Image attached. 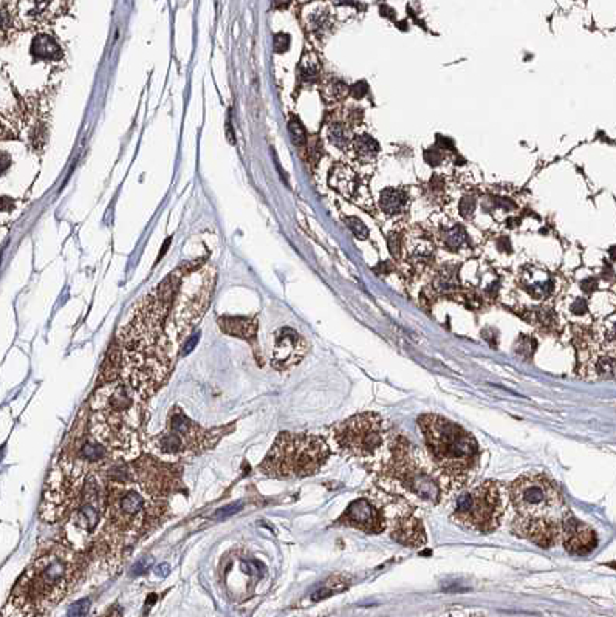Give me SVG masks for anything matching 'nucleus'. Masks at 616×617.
Returning <instances> with one entry per match:
<instances>
[{"instance_id": "nucleus-50", "label": "nucleus", "mask_w": 616, "mask_h": 617, "mask_svg": "<svg viewBox=\"0 0 616 617\" xmlns=\"http://www.w3.org/2000/svg\"><path fill=\"white\" fill-rule=\"evenodd\" d=\"M171 240H172V239H167V240H166V243H164V246H163V249H161V252H160V257H158V259H161V257H163V254H164V252H166V249H167V246H169V243H171Z\"/></svg>"}, {"instance_id": "nucleus-31", "label": "nucleus", "mask_w": 616, "mask_h": 617, "mask_svg": "<svg viewBox=\"0 0 616 617\" xmlns=\"http://www.w3.org/2000/svg\"><path fill=\"white\" fill-rule=\"evenodd\" d=\"M598 336H599V344L602 347L616 350V317L607 321L604 325L601 327V332Z\"/></svg>"}, {"instance_id": "nucleus-11", "label": "nucleus", "mask_w": 616, "mask_h": 617, "mask_svg": "<svg viewBox=\"0 0 616 617\" xmlns=\"http://www.w3.org/2000/svg\"><path fill=\"white\" fill-rule=\"evenodd\" d=\"M509 497L516 510L522 515L559 520L564 512L561 492L540 473H527L516 479L509 490Z\"/></svg>"}, {"instance_id": "nucleus-32", "label": "nucleus", "mask_w": 616, "mask_h": 617, "mask_svg": "<svg viewBox=\"0 0 616 617\" xmlns=\"http://www.w3.org/2000/svg\"><path fill=\"white\" fill-rule=\"evenodd\" d=\"M434 255V246L427 241H418L416 245L409 251V257L412 259L415 263H427Z\"/></svg>"}, {"instance_id": "nucleus-47", "label": "nucleus", "mask_w": 616, "mask_h": 617, "mask_svg": "<svg viewBox=\"0 0 616 617\" xmlns=\"http://www.w3.org/2000/svg\"><path fill=\"white\" fill-rule=\"evenodd\" d=\"M497 248H499L500 251L509 252V251H511V241H509V239H507V237H502V239L499 240V245H497Z\"/></svg>"}, {"instance_id": "nucleus-43", "label": "nucleus", "mask_w": 616, "mask_h": 617, "mask_svg": "<svg viewBox=\"0 0 616 617\" xmlns=\"http://www.w3.org/2000/svg\"><path fill=\"white\" fill-rule=\"evenodd\" d=\"M153 563V560H152V557H145V559H141L140 562H136L135 563V566H134V571H132V574L134 576H140V574H142V572H146V570L149 568V566H151Z\"/></svg>"}, {"instance_id": "nucleus-28", "label": "nucleus", "mask_w": 616, "mask_h": 617, "mask_svg": "<svg viewBox=\"0 0 616 617\" xmlns=\"http://www.w3.org/2000/svg\"><path fill=\"white\" fill-rule=\"evenodd\" d=\"M441 240H443L445 246H447L449 249H460L466 241H468V235H466V230L463 226L456 224V226H452L451 229L443 230Z\"/></svg>"}, {"instance_id": "nucleus-9", "label": "nucleus", "mask_w": 616, "mask_h": 617, "mask_svg": "<svg viewBox=\"0 0 616 617\" xmlns=\"http://www.w3.org/2000/svg\"><path fill=\"white\" fill-rule=\"evenodd\" d=\"M146 400L126 381L101 384L92 398V416L114 429L136 430L141 422L142 402Z\"/></svg>"}, {"instance_id": "nucleus-37", "label": "nucleus", "mask_w": 616, "mask_h": 617, "mask_svg": "<svg viewBox=\"0 0 616 617\" xmlns=\"http://www.w3.org/2000/svg\"><path fill=\"white\" fill-rule=\"evenodd\" d=\"M476 210V198L472 195H465L460 202V214L465 218H469L471 215H474Z\"/></svg>"}, {"instance_id": "nucleus-27", "label": "nucleus", "mask_w": 616, "mask_h": 617, "mask_svg": "<svg viewBox=\"0 0 616 617\" xmlns=\"http://www.w3.org/2000/svg\"><path fill=\"white\" fill-rule=\"evenodd\" d=\"M348 93H350V87L341 79H330L322 85V96L328 102L341 101V99H344Z\"/></svg>"}, {"instance_id": "nucleus-38", "label": "nucleus", "mask_w": 616, "mask_h": 617, "mask_svg": "<svg viewBox=\"0 0 616 617\" xmlns=\"http://www.w3.org/2000/svg\"><path fill=\"white\" fill-rule=\"evenodd\" d=\"M570 313H571V316H575V317L586 316L588 313L587 302L584 301V299H575L573 303L570 305Z\"/></svg>"}, {"instance_id": "nucleus-5", "label": "nucleus", "mask_w": 616, "mask_h": 617, "mask_svg": "<svg viewBox=\"0 0 616 617\" xmlns=\"http://www.w3.org/2000/svg\"><path fill=\"white\" fill-rule=\"evenodd\" d=\"M328 457L330 447L321 436L282 432L259 470L270 478H306L319 472Z\"/></svg>"}, {"instance_id": "nucleus-19", "label": "nucleus", "mask_w": 616, "mask_h": 617, "mask_svg": "<svg viewBox=\"0 0 616 617\" xmlns=\"http://www.w3.org/2000/svg\"><path fill=\"white\" fill-rule=\"evenodd\" d=\"M520 285L534 299H545L553 292V280L544 271L528 270L520 279Z\"/></svg>"}, {"instance_id": "nucleus-25", "label": "nucleus", "mask_w": 616, "mask_h": 617, "mask_svg": "<svg viewBox=\"0 0 616 617\" xmlns=\"http://www.w3.org/2000/svg\"><path fill=\"white\" fill-rule=\"evenodd\" d=\"M434 290L438 292V294H447V292H452L458 288V276H457V268L454 266H445L437 272L435 276L434 282H432Z\"/></svg>"}, {"instance_id": "nucleus-40", "label": "nucleus", "mask_w": 616, "mask_h": 617, "mask_svg": "<svg viewBox=\"0 0 616 617\" xmlns=\"http://www.w3.org/2000/svg\"><path fill=\"white\" fill-rule=\"evenodd\" d=\"M198 340H200V333H194L191 338L186 339L183 347H182V356H188V354L197 347Z\"/></svg>"}, {"instance_id": "nucleus-30", "label": "nucleus", "mask_w": 616, "mask_h": 617, "mask_svg": "<svg viewBox=\"0 0 616 617\" xmlns=\"http://www.w3.org/2000/svg\"><path fill=\"white\" fill-rule=\"evenodd\" d=\"M17 5L19 0H2V28H3V39L12 25L17 21Z\"/></svg>"}, {"instance_id": "nucleus-39", "label": "nucleus", "mask_w": 616, "mask_h": 617, "mask_svg": "<svg viewBox=\"0 0 616 617\" xmlns=\"http://www.w3.org/2000/svg\"><path fill=\"white\" fill-rule=\"evenodd\" d=\"M89 607H90V600L89 599H83L76 603H73L68 609V616H85L89 613Z\"/></svg>"}, {"instance_id": "nucleus-15", "label": "nucleus", "mask_w": 616, "mask_h": 617, "mask_svg": "<svg viewBox=\"0 0 616 617\" xmlns=\"http://www.w3.org/2000/svg\"><path fill=\"white\" fill-rule=\"evenodd\" d=\"M561 540L565 550L576 556L588 554L598 545L593 529L576 520L575 517H567L561 521Z\"/></svg>"}, {"instance_id": "nucleus-7", "label": "nucleus", "mask_w": 616, "mask_h": 617, "mask_svg": "<svg viewBox=\"0 0 616 617\" xmlns=\"http://www.w3.org/2000/svg\"><path fill=\"white\" fill-rule=\"evenodd\" d=\"M222 432V429L208 430L200 427L189 420L182 409L176 407L167 418L166 429L149 441L147 451L153 457L164 461L186 458L214 446L223 435Z\"/></svg>"}, {"instance_id": "nucleus-45", "label": "nucleus", "mask_w": 616, "mask_h": 617, "mask_svg": "<svg viewBox=\"0 0 616 617\" xmlns=\"http://www.w3.org/2000/svg\"><path fill=\"white\" fill-rule=\"evenodd\" d=\"M387 240H389V251L394 255L400 254V237L396 234H390Z\"/></svg>"}, {"instance_id": "nucleus-33", "label": "nucleus", "mask_w": 616, "mask_h": 617, "mask_svg": "<svg viewBox=\"0 0 616 617\" xmlns=\"http://www.w3.org/2000/svg\"><path fill=\"white\" fill-rule=\"evenodd\" d=\"M288 132L291 136V141L295 142V146H306L307 144V132L304 124L299 121V118L291 116L288 121Z\"/></svg>"}, {"instance_id": "nucleus-36", "label": "nucleus", "mask_w": 616, "mask_h": 617, "mask_svg": "<svg viewBox=\"0 0 616 617\" xmlns=\"http://www.w3.org/2000/svg\"><path fill=\"white\" fill-rule=\"evenodd\" d=\"M291 37L287 33H277L273 37V48L276 53H285L290 48Z\"/></svg>"}, {"instance_id": "nucleus-42", "label": "nucleus", "mask_w": 616, "mask_h": 617, "mask_svg": "<svg viewBox=\"0 0 616 617\" xmlns=\"http://www.w3.org/2000/svg\"><path fill=\"white\" fill-rule=\"evenodd\" d=\"M425 160L431 166H438L441 163V160H443V157H441V153L434 147V149H429V151H426Z\"/></svg>"}, {"instance_id": "nucleus-29", "label": "nucleus", "mask_w": 616, "mask_h": 617, "mask_svg": "<svg viewBox=\"0 0 616 617\" xmlns=\"http://www.w3.org/2000/svg\"><path fill=\"white\" fill-rule=\"evenodd\" d=\"M328 140L338 149H347V146L350 144V135H348V130L344 124L341 122H333L332 126L328 127Z\"/></svg>"}, {"instance_id": "nucleus-41", "label": "nucleus", "mask_w": 616, "mask_h": 617, "mask_svg": "<svg viewBox=\"0 0 616 617\" xmlns=\"http://www.w3.org/2000/svg\"><path fill=\"white\" fill-rule=\"evenodd\" d=\"M367 91H369V85H367L364 80H359V83L350 87V95L357 99L364 98L367 95Z\"/></svg>"}, {"instance_id": "nucleus-22", "label": "nucleus", "mask_w": 616, "mask_h": 617, "mask_svg": "<svg viewBox=\"0 0 616 617\" xmlns=\"http://www.w3.org/2000/svg\"><path fill=\"white\" fill-rule=\"evenodd\" d=\"M304 22H306V27L310 33L321 36L327 33L328 28L332 27V14L326 6H311L310 10L306 11Z\"/></svg>"}, {"instance_id": "nucleus-1", "label": "nucleus", "mask_w": 616, "mask_h": 617, "mask_svg": "<svg viewBox=\"0 0 616 617\" xmlns=\"http://www.w3.org/2000/svg\"><path fill=\"white\" fill-rule=\"evenodd\" d=\"M115 469L118 477H111L105 489L107 523L96 543V551L110 563L120 562L124 550L132 546L153 520H160L166 508L164 500L152 497L136 483L132 466L124 464Z\"/></svg>"}, {"instance_id": "nucleus-35", "label": "nucleus", "mask_w": 616, "mask_h": 617, "mask_svg": "<svg viewBox=\"0 0 616 617\" xmlns=\"http://www.w3.org/2000/svg\"><path fill=\"white\" fill-rule=\"evenodd\" d=\"M346 224H347V228L352 230L353 235L357 237V239L365 240L367 237H369V229H367L364 221H361L359 218L348 217V218H346Z\"/></svg>"}, {"instance_id": "nucleus-49", "label": "nucleus", "mask_w": 616, "mask_h": 617, "mask_svg": "<svg viewBox=\"0 0 616 617\" xmlns=\"http://www.w3.org/2000/svg\"><path fill=\"white\" fill-rule=\"evenodd\" d=\"M155 572H157V576L166 577V576H167V574H169V572H171V570H169V565H161V566H157V568H155Z\"/></svg>"}, {"instance_id": "nucleus-13", "label": "nucleus", "mask_w": 616, "mask_h": 617, "mask_svg": "<svg viewBox=\"0 0 616 617\" xmlns=\"http://www.w3.org/2000/svg\"><path fill=\"white\" fill-rule=\"evenodd\" d=\"M307 351V340L299 333L291 328L277 329L271 350V367L277 371H287L299 364Z\"/></svg>"}, {"instance_id": "nucleus-8", "label": "nucleus", "mask_w": 616, "mask_h": 617, "mask_svg": "<svg viewBox=\"0 0 616 617\" xmlns=\"http://www.w3.org/2000/svg\"><path fill=\"white\" fill-rule=\"evenodd\" d=\"M505 512V495L500 483L487 481L458 497L452 520L476 532H493Z\"/></svg>"}, {"instance_id": "nucleus-20", "label": "nucleus", "mask_w": 616, "mask_h": 617, "mask_svg": "<svg viewBox=\"0 0 616 617\" xmlns=\"http://www.w3.org/2000/svg\"><path fill=\"white\" fill-rule=\"evenodd\" d=\"M31 54L39 61H58L62 58V50L53 36L41 33L31 41Z\"/></svg>"}, {"instance_id": "nucleus-12", "label": "nucleus", "mask_w": 616, "mask_h": 617, "mask_svg": "<svg viewBox=\"0 0 616 617\" xmlns=\"http://www.w3.org/2000/svg\"><path fill=\"white\" fill-rule=\"evenodd\" d=\"M410 509V504L404 503L398 498L392 501L389 506H381L369 497H363L348 504L346 512L342 514L339 523L347 525L367 534H379L385 528H389L390 521Z\"/></svg>"}, {"instance_id": "nucleus-26", "label": "nucleus", "mask_w": 616, "mask_h": 617, "mask_svg": "<svg viewBox=\"0 0 616 617\" xmlns=\"http://www.w3.org/2000/svg\"><path fill=\"white\" fill-rule=\"evenodd\" d=\"M353 149L357 157L363 161H372L379 152V144L370 135H359L353 141Z\"/></svg>"}, {"instance_id": "nucleus-2", "label": "nucleus", "mask_w": 616, "mask_h": 617, "mask_svg": "<svg viewBox=\"0 0 616 617\" xmlns=\"http://www.w3.org/2000/svg\"><path fill=\"white\" fill-rule=\"evenodd\" d=\"M81 570L76 554L65 546L37 557L19 578L3 616H42L64 599Z\"/></svg>"}, {"instance_id": "nucleus-48", "label": "nucleus", "mask_w": 616, "mask_h": 617, "mask_svg": "<svg viewBox=\"0 0 616 617\" xmlns=\"http://www.w3.org/2000/svg\"><path fill=\"white\" fill-rule=\"evenodd\" d=\"M291 2H293V0H273V5H275V8L277 10H285L288 8Z\"/></svg>"}, {"instance_id": "nucleus-34", "label": "nucleus", "mask_w": 616, "mask_h": 617, "mask_svg": "<svg viewBox=\"0 0 616 617\" xmlns=\"http://www.w3.org/2000/svg\"><path fill=\"white\" fill-rule=\"evenodd\" d=\"M596 375L606 379H616V359L615 358H599L595 364Z\"/></svg>"}, {"instance_id": "nucleus-14", "label": "nucleus", "mask_w": 616, "mask_h": 617, "mask_svg": "<svg viewBox=\"0 0 616 617\" xmlns=\"http://www.w3.org/2000/svg\"><path fill=\"white\" fill-rule=\"evenodd\" d=\"M561 521L544 519V517L522 515L514 521L513 529L519 537L530 540L534 545L551 548L561 540Z\"/></svg>"}, {"instance_id": "nucleus-24", "label": "nucleus", "mask_w": 616, "mask_h": 617, "mask_svg": "<svg viewBox=\"0 0 616 617\" xmlns=\"http://www.w3.org/2000/svg\"><path fill=\"white\" fill-rule=\"evenodd\" d=\"M381 209L389 215H396L406 209L407 195L400 189H385L381 194Z\"/></svg>"}, {"instance_id": "nucleus-46", "label": "nucleus", "mask_w": 616, "mask_h": 617, "mask_svg": "<svg viewBox=\"0 0 616 617\" xmlns=\"http://www.w3.org/2000/svg\"><path fill=\"white\" fill-rule=\"evenodd\" d=\"M596 286H598V283H596L595 279H587V280H584V282L581 283V288L586 292H588V294L596 290Z\"/></svg>"}, {"instance_id": "nucleus-6", "label": "nucleus", "mask_w": 616, "mask_h": 617, "mask_svg": "<svg viewBox=\"0 0 616 617\" xmlns=\"http://www.w3.org/2000/svg\"><path fill=\"white\" fill-rule=\"evenodd\" d=\"M332 440L339 452L364 461L390 457L395 444L384 420L375 413H359L339 422L332 429Z\"/></svg>"}, {"instance_id": "nucleus-23", "label": "nucleus", "mask_w": 616, "mask_h": 617, "mask_svg": "<svg viewBox=\"0 0 616 617\" xmlns=\"http://www.w3.org/2000/svg\"><path fill=\"white\" fill-rule=\"evenodd\" d=\"M321 61L317 58V54L313 52H306L302 54L297 65V73H299V79L304 84H313L321 76Z\"/></svg>"}, {"instance_id": "nucleus-18", "label": "nucleus", "mask_w": 616, "mask_h": 617, "mask_svg": "<svg viewBox=\"0 0 616 617\" xmlns=\"http://www.w3.org/2000/svg\"><path fill=\"white\" fill-rule=\"evenodd\" d=\"M219 327L225 334L253 342L257 334V321L251 317L225 316L219 319Z\"/></svg>"}, {"instance_id": "nucleus-21", "label": "nucleus", "mask_w": 616, "mask_h": 617, "mask_svg": "<svg viewBox=\"0 0 616 617\" xmlns=\"http://www.w3.org/2000/svg\"><path fill=\"white\" fill-rule=\"evenodd\" d=\"M328 182L333 189L339 191L346 197L354 195V192L358 189L357 175L346 166H334L330 172Z\"/></svg>"}, {"instance_id": "nucleus-10", "label": "nucleus", "mask_w": 616, "mask_h": 617, "mask_svg": "<svg viewBox=\"0 0 616 617\" xmlns=\"http://www.w3.org/2000/svg\"><path fill=\"white\" fill-rule=\"evenodd\" d=\"M107 510V490L98 481L96 473H90L64 526V537L73 550H83L96 532L103 515Z\"/></svg>"}, {"instance_id": "nucleus-4", "label": "nucleus", "mask_w": 616, "mask_h": 617, "mask_svg": "<svg viewBox=\"0 0 616 617\" xmlns=\"http://www.w3.org/2000/svg\"><path fill=\"white\" fill-rule=\"evenodd\" d=\"M384 470L385 475L396 481L421 506L438 504L446 484H449L443 472H435L438 470V466L423 457V453L406 440L395 441Z\"/></svg>"}, {"instance_id": "nucleus-17", "label": "nucleus", "mask_w": 616, "mask_h": 617, "mask_svg": "<svg viewBox=\"0 0 616 617\" xmlns=\"http://www.w3.org/2000/svg\"><path fill=\"white\" fill-rule=\"evenodd\" d=\"M62 0H19L17 19L25 25H41L58 17Z\"/></svg>"}, {"instance_id": "nucleus-3", "label": "nucleus", "mask_w": 616, "mask_h": 617, "mask_svg": "<svg viewBox=\"0 0 616 617\" xmlns=\"http://www.w3.org/2000/svg\"><path fill=\"white\" fill-rule=\"evenodd\" d=\"M420 429L431 458L452 484H465L478 464L477 441L451 420L423 415Z\"/></svg>"}, {"instance_id": "nucleus-16", "label": "nucleus", "mask_w": 616, "mask_h": 617, "mask_svg": "<svg viewBox=\"0 0 616 617\" xmlns=\"http://www.w3.org/2000/svg\"><path fill=\"white\" fill-rule=\"evenodd\" d=\"M392 539L409 548H418L426 543V534L423 523L412 515V509L400 514L389 525Z\"/></svg>"}, {"instance_id": "nucleus-44", "label": "nucleus", "mask_w": 616, "mask_h": 617, "mask_svg": "<svg viewBox=\"0 0 616 617\" xmlns=\"http://www.w3.org/2000/svg\"><path fill=\"white\" fill-rule=\"evenodd\" d=\"M240 506H242V503H235V504H231V506H226V508L220 509V510H219V512H217V514H215V517H217V519H225V517L233 515V514H235V512H237V510H240Z\"/></svg>"}]
</instances>
